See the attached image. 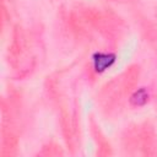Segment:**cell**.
Returning a JSON list of instances; mask_svg holds the SVG:
<instances>
[{
  "label": "cell",
  "mask_w": 157,
  "mask_h": 157,
  "mask_svg": "<svg viewBox=\"0 0 157 157\" xmlns=\"http://www.w3.org/2000/svg\"><path fill=\"white\" fill-rule=\"evenodd\" d=\"M115 61V55L112 53H96L93 55V66L97 72H103Z\"/></svg>",
  "instance_id": "obj_1"
},
{
  "label": "cell",
  "mask_w": 157,
  "mask_h": 157,
  "mask_svg": "<svg viewBox=\"0 0 157 157\" xmlns=\"http://www.w3.org/2000/svg\"><path fill=\"white\" fill-rule=\"evenodd\" d=\"M147 99H148V93H147V91L142 87V88H139L137 91H135V92L132 93V96H131V98H130V102H131V104L140 107V105H144V104L147 102Z\"/></svg>",
  "instance_id": "obj_2"
}]
</instances>
